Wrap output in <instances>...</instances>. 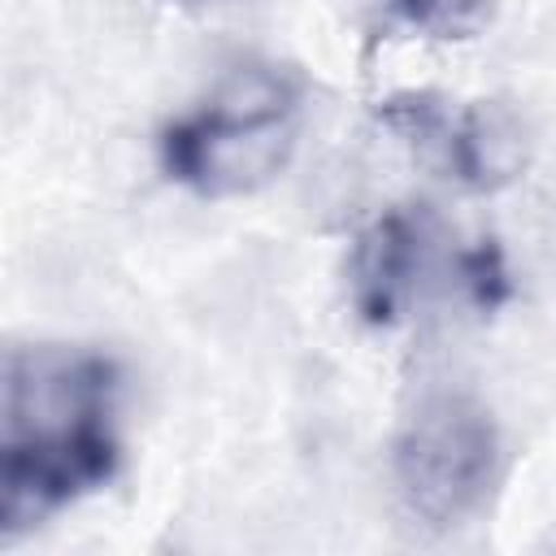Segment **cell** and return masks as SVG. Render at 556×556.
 <instances>
[{"label":"cell","mask_w":556,"mask_h":556,"mask_svg":"<svg viewBox=\"0 0 556 556\" xmlns=\"http://www.w3.org/2000/svg\"><path fill=\"white\" fill-rule=\"evenodd\" d=\"M117 361L91 348L30 343L4 356L0 539L13 543L117 473Z\"/></svg>","instance_id":"obj_1"},{"label":"cell","mask_w":556,"mask_h":556,"mask_svg":"<svg viewBox=\"0 0 556 556\" xmlns=\"http://www.w3.org/2000/svg\"><path fill=\"white\" fill-rule=\"evenodd\" d=\"M300 109V74L269 61H243L208 91V100L161 130V169L208 200L248 195L291 161Z\"/></svg>","instance_id":"obj_2"},{"label":"cell","mask_w":556,"mask_h":556,"mask_svg":"<svg viewBox=\"0 0 556 556\" xmlns=\"http://www.w3.org/2000/svg\"><path fill=\"white\" fill-rule=\"evenodd\" d=\"M500 465V434L491 413L460 391L426 395L391 447L395 491L404 508L430 526H460L491 491Z\"/></svg>","instance_id":"obj_3"},{"label":"cell","mask_w":556,"mask_h":556,"mask_svg":"<svg viewBox=\"0 0 556 556\" xmlns=\"http://www.w3.org/2000/svg\"><path fill=\"white\" fill-rule=\"evenodd\" d=\"M374 117L426 169L465 191H495L526 169V130L491 100L452 104L439 91H395L378 100Z\"/></svg>","instance_id":"obj_4"},{"label":"cell","mask_w":556,"mask_h":556,"mask_svg":"<svg viewBox=\"0 0 556 556\" xmlns=\"http://www.w3.org/2000/svg\"><path fill=\"white\" fill-rule=\"evenodd\" d=\"M439 222L426 204H395L374 217L348 252V295L361 321L395 326L434 269Z\"/></svg>","instance_id":"obj_5"},{"label":"cell","mask_w":556,"mask_h":556,"mask_svg":"<svg viewBox=\"0 0 556 556\" xmlns=\"http://www.w3.org/2000/svg\"><path fill=\"white\" fill-rule=\"evenodd\" d=\"M387 26L426 39H473L491 26L495 0H374Z\"/></svg>","instance_id":"obj_6"},{"label":"cell","mask_w":556,"mask_h":556,"mask_svg":"<svg viewBox=\"0 0 556 556\" xmlns=\"http://www.w3.org/2000/svg\"><path fill=\"white\" fill-rule=\"evenodd\" d=\"M452 282L460 287V295L491 313L500 308L508 295H513V282H508V265H504V252L495 239H482L478 248H456L452 252Z\"/></svg>","instance_id":"obj_7"},{"label":"cell","mask_w":556,"mask_h":556,"mask_svg":"<svg viewBox=\"0 0 556 556\" xmlns=\"http://www.w3.org/2000/svg\"><path fill=\"white\" fill-rule=\"evenodd\" d=\"M165 4H178V9H204V4H213V0H165Z\"/></svg>","instance_id":"obj_8"}]
</instances>
